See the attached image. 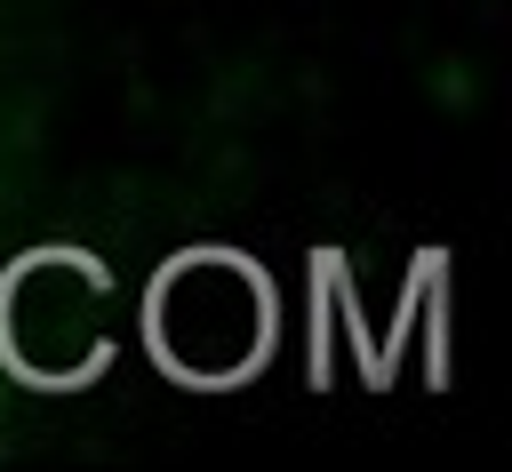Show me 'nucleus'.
<instances>
[{
    "label": "nucleus",
    "mask_w": 512,
    "mask_h": 472,
    "mask_svg": "<svg viewBox=\"0 0 512 472\" xmlns=\"http://www.w3.org/2000/svg\"><path fill=\"white\" fill-rule=\"evenodd\" d=\"M144 344L184 384H240L272 352V288L248 256H176L144 288Z\"/></svg>",
    "instance_id": "obj_1"
},
{
    "label": "nucleus",
    "mask_w": 512,
    "mask_h": 472,
    "mask_svg": "<svg viewBox=\"0 0 512 472\" xmlns=\"http://www.w3.org/2000/svg\"><path fill=\"white\" fill-rule=\"evenodd\" d=\"M128 296L96 256L48 248L0 280V360L32 384H80L120 352Z\"/></svg>",
    "instance_id": "obj_2"
}]
</instances>
